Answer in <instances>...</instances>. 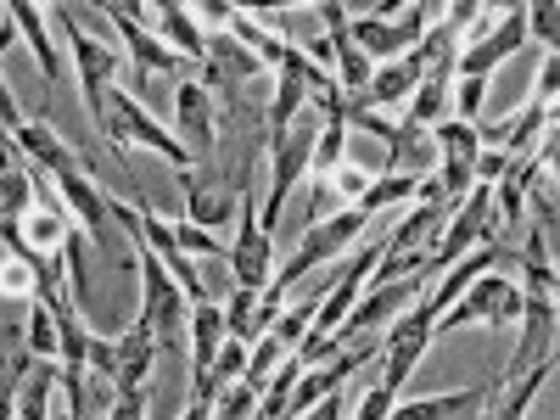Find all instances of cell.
<instances>
[{
    "instance_id": "1",
    "label": "cell",
    "mask_w": 560,
    "mask_h": 420,
    "mask_svg": "<svg viewBox=\"0 0 560 420\" xmlns=\"http://www.w3.org/2000/svg\"><path fill=\"white\" fill-rule=\"evenodd\" d=\"M364 224H370V213L364 208H337V213H325L319 224H308V236L298 242V253L287 258V264H275V275H269V287H264V298L280 308V298H287L298 280H308L319 264H331V258H342L359 236H364Z\"/></svg>"
},
{
    "instance_id": "2",
    "label": "cell",
    "mask_w": 560,
    "mask_h": 420,
    "mask_svg": "<svg viewBox=\"0 0 560 420\" xmlns=\"http://www.w3.org/2000/svg\"><path fill=\"white\" fill-rule=\"evenodd\" d=\"M107 107H113V118H107V152L124 163L129 147H147V152H158L168 168H179V185L191 191V185H197V179H191V152L179 147V135H168V129L152 118V107L140 102L135 90H124V84L113 90V102H107Z\"/></svg>"
},
{
    "instance_id": "3",
    "label": "cell",
    "mask_w": 560,
    "mask_h": 420,
    "mask_svg": "<svg viewBox=\"0 0 560 420\" xmlns=\"http://www.w3.org/2000/svg\"><path fill=\"white\" fill-rule=\"evenodd\" d=\"M57 23H62V34H68V57H73V68H79V96H84V113H90V124H96V135L107 140V118H113V90H118V73H124V57L118 51H107V45H96L84 34V23H79V7H57Z\"/></svg>"
},
{
    "instance_id": "4",
    "label": "cell",
    "mask_w": 560,
    "mask_h": 420,
    "mask_svg": "<svg viewBox=\"0 0 560 420\" xmlns=\"http://www.w3.org/2000/svg\"><path fill=\"white\" fill-rule=\"evenodd\" d=\"M522 319V287L504 269H482L471 287H465L432 331H459V325H516Z\"/></svg>"
},
{
    "instance_id": "5",
    "label": "cell",
    "mask_w": 560,
    "mask_h": 420,
    "mask_svg": "<svg viewBox=\"0 0 560 420\" xmlns=\"http://www.w3.org/2000/svg\"><path fill=\"white\" fill-rule=\"evenodd\" d=\"M432 18H438V7H404V18H376V12H359V18H348V34H353V45L370 57V62H398L404 51H415L420 39H427V28H432Z\"/></svg>"
},
{
    "instance_id": "6",
    "label": "cell",
    "mask_w": 560,
    "mask_h": 420,
    "mask_svg": "<svg viewBox=\"0 0 560 420\" xmlns=\"http://www.w3.org/2000/svg\"><path fill=\"white\" fill-rule=\"evenodd\" d=\"M236 213H242V224H236V242L224 247V264H230V275H236V287L264 292L269 275H275V242H269V230L258 224V197L247 191V185L236 191Z\"/></svg>"
},
{
    "instance_id": "7",
    "label": "cell",
    "mask_w": 560,
    "mask_h": 420,
    "mask_svg": "<svg viewBox=\"0 0 560 420\" xmlns=\"http://www.w3.org/2000/svg\"><path fill=\"white\" fill-rule=\"evenodd\" d=\"M102 18L118 28L124 51H129V62H135V96H140V84H147L152 73H174V68H179V57H174L168 45L147 28V7H129V0H107Z\"/></svg>"
},
{
    "instance_id": "8",
    "label": "cell",
    "mask_w": 560,
    "mask_h": 420,
    "mask_svg": "<svg viewBox=\"0 0 560 420\" xmlns=\"http://www.w3.org/2000/svg\"><path fill=\"white\" fill-rule=\"evenodd\" d=\"M527 45V7H504L499 23L477 39V45H459V57H454V79H493V68L504 57H516Z\"/></svg>"
},
{
    "instance_id": "9",
    "label": "cell",
    "mask_w": 560,
    "mask_h": 420,
    "mask_svg": "<svg viewBox=\"0 0 560 420\" xmlns=\"http://www.w3.org/2000/svg\"><path fill=\"white\" fill-rule=\"evenodd\" d=\"M319 18H325V51H331V79H337V90L353 102V96H364V84H370V73H376V62H370L359 45H353V34H348V7H337V0H325V7H314Z\"/></svg>"
},
{
    "instance_id": "10",
    "label": "cell",
    "mask_w": 560,
    "mask_h": 420,
    "mask_svg": "<svg viewBox=\"0 0 560 420\" xmlns=\"http://www.w3.org/2000/svg\"><path fill=\"white\" fill-rule=\"evenodd\" d=\"M174 124H179V147L191 158H208L213 140H219V107H213V90L202 79H179L174 84Z\"/></svg>"
},
{
    "instance_id": "11",
    "label": "cell",
    "mask_w": 560,
    "mask_h": 420,
    "mask_svg": "<svg viewBox=\"0 0 560 420\" xmlns=\"http://www.w3.org/2000/svg\"><path fill=\"white\" fill-rule=\"evenodd\" d=\"M152 364H158V337H152L147 319H135L124 337H113V376H107V387H113L118 398H124V393H147Z\"/></svg>"
},
{
    "instance_id": "12",
    "label": "cell",
    "mask_w": 560,
    "mask_h": 420,
    "mask_svg": "<svg viewBox=\"0 0 560 420\" xmlns=\"http://www.w3.org/2000/svg\"><path fill=\"white\" fill-rule=\"evenodd\" d=\"M549 376H555V348H544L516 382L488 387V398H482V420H527V409H533V398L549 387Z\"/></svg>"
},
{
    "instance_id": "13",
    "label": "cell",
    "mask_w": 560,
    "mask_h": 420,
    "mask_svg": "<svg viewBox=\"0 0 560 420\" xmlns=\"http://www.w3.org/2000/svg\"><path fill=\"white\" fill-rule=\"evenodd\" d=\"M427 73H432V68L420 62V51H404L398 62H382L376 73H370V84H364V96H359V102H364L370 113H382V118H387V107H409L415 84L427 79Z\"/></svg>"
},
{
    "instance_id": "14",
    "label": "cell",
    "mask_w": 560,
    "mask_h": 420,
    "mask_svg": "<svg viewBox=\"0 0 560 420\" xmlns=\"http://www.w3.org/2000/svg\"><path fill=\"white\" fill-rule=\"evenodd\" d=\"M147 28L168 45L174 57H185V62H208V34H202V23H197V12L191 7H179V0H158V7H147Z\"/></svg>"
},
{
    "instance_id": "15",
    "label": "cell",
    "mask_w": 560,
    "mask_h": 420,
    "mask_svg": "<svg viewBox=\"0 0 560 420\" xmlns=\"http://www.w3.org/2000/svg\"><path fill=\"white\" fill-rule=\"evenodd\" d=\"M12 140H18V152H28V158H34V168H39V174H51V179L79 174V168H84V174H96V163H84V158L68 147V140L51 129V124H34V118H23V129H18Z\"/></svg>"
},
{
    "instance_id": "16",
    "label": "cell",
    "mask_w": 560,
    "mask_h": 420,
    "mask_svg": "<svg viewBox=\"0 0 560 420\" xmlns=\"http://www.w3.org/2000/svg\"><path fill=\"white\" fill-rule=\"evenodd\" d=\"M57 197H62V208L90 230V242H107L113 236V219H107V197H102V185H96V174H62L57 179Z\"/></svg>"
},
{
    "instance_id": "17",
    "label": "cell",
    "mask_w": 560,
    "mask_h": 420,
    "mask_svg": "<svg viewBox=\"0 0 560 420\" xmlns=\"http://www.w3.org/2000/svg\"><path fill=\"white\" fill-rule=\"evenodd\" d=\"M185 348H191V376H208L219 348H224V303H191V325H185Z\"/></svg>"
},
{
    "instance_id": "18",
    "label": "cell",
    "mask_w": 560,
    "mask_h": 420,
    "mask_svg": "<svg viewBox=\"0 0 560 420\" xmlns=\"http://www.w3.org/2000/svg\"><path fill=\"white\" fill-rule=\"evenodd\" d=\"M482 398H488V382L459 387V393H438V398H398L387 420H459V415H477Z\"/></svg>"
},
{
    "instance_id": "19",
    "label": "cell",
    "mask_w": 560,
    "mask_h": 420,
    "mask_svg": "<svg viewBox=\"0 0 560 420\" xmlns=\"http://www.w3.org/2000/svg\"><path fill=\"white\" fill-rule=\"evenodd\" d=\"M7 18H12V28L28 39V51L39 57V68H45V84H57V79L68 73V62H62V51L51 45V34H45V12H39V7H28V0H12V7H7Z\"/></svg>"
},
{
    "instance_id": "20",
    "label": "cell",
    "mask_w": 560,
    "mask_h": 420,
    "mask_svg": "<svg viewBox=\"0 0 560 420\" xmlns=\"http://www.w3.org/2000/svg\"><path fill=\"white\" fill-rule=\"evenodd\" d=\"M51 387H57V364H23L18 370V393H12V420H45L51 415Z\"/></svg>"
},
{
    "instance_id": "21",
    "label": "cell",
    "mask_w": 560,
    "mask_h": 420,
    "mask_svg": "<svg viewBox=\"0 0 560 420\" xmlns=\"http://www.w3.org/2000/svg\"><path fill=\"white\" fill-rule=\"evenodd\" d=\"M448 68H432L427 79L415 84V96H409V107H404V118L409 124H420V129H438L443 118H448Z\"/></svg>"
},
{
    "instance_id": "22",
    "label": "cell",
    "mask_w": 560,
    "mask_h": 420,
    "mask_svg": "<svg viewBox=\"0 0 560 420\" xmlns=\"http://www.w3.org/2000/svg\"><path fill=\"white\" fill-rule=\"evenodd\" d=\"M18 236L39 253V258H51V247L62 253V236H68V219L62 213H51V208H28L23 219H18Z\"/></svg>"
},
{
    "instance_id": "23",
    "label": "cell",
    "mask_w": 560,
    "mask_h": 420,
    "mask_svg": "<svg viewBox=\"0 0 560 420\" xmlns=\"http://www.w3.org/2000/svg\"><path fill=\"white\" fill-rule=\"evenodd\" d=\"M84 247H90V236L68 224V236H62V269H68V298H73L79 314L90 303V258H84Z\"/></svg>"
},
{
    "instance_id": "24",
    "label": "cell",
    "mask_w": 560,
    "mask_h": 420,
    "mask_svg": "<svg viewBox=\"0 0 560 420\" xmlns=\"http://www.w3.org/2000/svg\"><path fill=\"white\" fill-rule=\"evenodd\" d=\"M432 147H438V158H454V163H477V158H482V135H477V124L443 118V124L432 129Z\"/></svg>"
},
{
    "instance_id": "25",
    "label": "cell",
    "mask_w": 560,
    "mask_h": 420,
    "mask_svg": "<svg viewBox=\"0 0 560 420\" xmlns=\"http://www.w3.org/2000/svg\"><path fill=\"white\" fill-rule=\"evenodd\" d=\"M23 348L34 364H57V319L45 303H28V325H23Z\"/></svg>"
},
{
    "instance_id": "26",
    "label": "cell",
    "mask_w": 560,
    "mask_h": 420,
    "mask_svg": "<svg viewBox=\"0 0 560 420\" xmlns=\"http://www.w3.org/2000/svg\"><path fill=\"white\" fill-rule=\"evenodd\" d=\"M258 298H264V292H247V287L230 292V303H224V337H236V342L253 348V314H258Z\"/></svg>"
},
{
    "instance_id": "27",
    "label": "cell",
    "mask_w": 560,
    "mask_h": 420,
    "mask_svg": "<svg viewBox=\"0 0 560 420\" xmlns=\"http://www.w3.org/2000/svg\"><path fill=\"white\" fill-rule=\"evenodd\" d=\"M34 208V174L12 168V174H0V219H23Z\"/></svg>"
},
{
    "instance_id": "28",
    "label": "cell",
    "mask_w": 560,
    "mask_h": 420,
    "mask_svg": "<svg viewBox=\"0 0 560 420\" xmlns=\"http://www.w3.org/2000/svg\"><path fill=\"white\" fill-rule=\"evenodd\" d=\"M482 113H488V79H454V118L482 124Z\"/></svg>"
},
{
    "instance_id": "29",
    "label": "cell",
    "mask_w": 560,
    "mask_h": 420,
    "mask_svg": "<svg viewBox=\"0 0 560 420\" xmlns=\"http://www.w3.org/2000/svg\"><path fill=\"white\" fill-rule=\"evenodd\" d=\"M527 34H538L544 57H555V45H560V7H555V0H538V7H527Z\"/></svg>"
},
{
    "instance_id": "30",
    "label": "cell",
    "mask_w": 560,
    "mask_h": 420,
    "mask_svg": "<svg viewBox=\"0 0 560 420\" xmlns=\"http://www.w3.org/2000/svg\"><path fill=\"white\" fill-rule=\"evenodd\" d=\"M527 202H533V213H538V224H544V247H555V236H560V213H555V185L544 179V185H533L527 191Z\"/></svg>"
},
{
    "instance_id": "31",
    "label": "cell",
    "mask_w": 560,
    "mask_h": 420,
    "mask_svg": "<svg viewBox=\"0 0 560 420\" xmlns=\"http://www.w3.org/2000/svg\"><path fill=\"white\" fill-rule=\"evenodd\" d=\"M298 420H348V387H337V393H325L314 409H303Z\"/></svg>"
},
{
    "instance_id": "32",
    "label": "cell",
    "mask_w": 560,
    "mask_h": 420,
    "mask_svg": "<svg viewBox=\"0 0 560 420\" xmlns=\"http://www.w3.org/2000/svg\"><path fill=\"white\" fill-rule=\"evenodd\" d=\"M555 90H560V57H544L538 90H533V107H555Z\"/></svg>"
},
{
    "instance_id": "33",
    "label": "cell",
    "mask_w": 560,
    "mask_h": 420,
    "mask_svg": "<svg viewBox=\"0 0 560 420\" xmlns=\"http://www.w3.org/2000/svg\"><path fill=\"white\" fill-rule=\"evenodd\" d=\"M0 129H7V135L23 129V113H18V96H12V84H7V79H0Z\"/></svg>"
},
{
    "instance_id": "34",
    "label": "cell",
    "mask_w": 560,
    "mask_h": 420,
    "mask_svg": "<svg viewBox=\"0 0 560 420\" xmlns=\"http://www.w3.org/2000/svg\"><path fill=\"white\" fill-rule=\"evenodd\" d=\"M107 420H147V393H124Z\"/></svg>"
},
{
    "instance_id": "35",
    "label": "cell",
    "mask_w": 560,
    "mask_h": 420,
    "mask_svg": "<svg viewBox=\"0 0 560 420\" xmlns=\"http://www.w3.org/2000/svg\"><path fill=\"white\" fill-rule=\"evenodd\" d=\"M7 45H12V28H0V57H7Z\"/></svg>"
}]
</instances>
